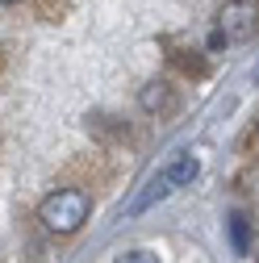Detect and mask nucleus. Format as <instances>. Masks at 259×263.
<instances>
[{"label":"nucleus","mask_w":259,"mask_h":263,"mask_svg":"<svg viewBox=\"0 0 259 263\" xmlns=\"http://www.w3.org/2000/svg\"><path fill=\"white\" fill-rule=\"evenodd\" d=\"M255 84H259V67H255Z\"/></svg>","instance_id":"nucleus-8"},{"label":"nucleus","mask_w":259,"mask_h":263,"mask_svg":"<svg viewBox=\"0 0 259 263\" xmlns=\"http://www.w3.org/2000/svg\"><path fill=\"white\" fill-rule=\"evenodd\" d=\"M259 34V5L255 0H226L217 9V34L221 46H243Z\"/></svg>","instance_id":"nucleus-3"},{"label":"nucleus","mask_w":259,"mask_h":263,"mask_svg":"<svg viewBox=\"0 0 259 263\" xmlns=\"http://www.w3.org/2000/svg\"><path fill=\"white\" fill-rule=\"evenodd\" d=\"M201 176V159L197 155H180L176 163H168L159 176H151L146 184H142V192L134 196V201L125 205V217H138V213H146L151 205H159V201H168V196L176 192V188H184V184H192Z\"/></svg>","instance_id":"nucleus-1"},{"label":"nucleus","mask_w":259,"mask_h":263,"mask_svg":"<svg viewBox=\"0 0 259 263\" xmlns=\"http://www.w3.org/2000/svg\"><path fill=\"white\" fill-rule=\"evenodd\" d=\"M88 213H92V201H88L84 188H59V192H50L38 205V221L50 230V234H76V230L88 221Z\"/></svg>","instance_id":"nucleus-2"},{"label":"nucleus","mask_w":259,"mask_h":263,"mask_svg":"<svg viewBox=\"0 0 259 263\" xmlns=\"http://www.w3.org/2000/svg\"><path fill=\"white\" fill-rule=\"evenodd\" d=\"M113 263H159V255H151V251H125V255H117Z\"/></svg>","instance_id":"nucleus-6"},{"label":"nucleus","mask_w":259,"mask_h":263,"mask_svg":"<svg viewBox=\"0 0 259 263\" xmlns=\"http://www.w3.org/2000/svg\"><path fill=\"white\" fill-rule=\"evenodd\" d=\"M230 242H234V251L238 255H251V217L247 213H230Z\"/></svg>","instance_id":"nucleus-5"},{"label":"nucleus","mask_w":259,"mask_h":263,"mask_svg":"<svg viewBox=\"0 0 259 263\" xmlns=\"http://www.w3.org/2000/svg\"><path fill=\"white\" fill-rule=\"evenodd\" d=\"M138 105H142V113H151V117H163V113L176 109V88H172L168 80H151V84L138 92Z\"/></svg>","instance_id":"nucleus-4"},{"label":"nucleus","mask_w":259,"mask_h":263,"mask_svg":"<svg viewBox=\"0 0 259 263\" xmlns=\"http://www.w3.org/2000/svg\"><path fill=\"white\" fill-rule=\"evenodd\" d=\"M0 5H17V0H0Z\"/></svg>","instance_id":"nucleus-7"},{"label":"nucleus","mask_w":259,"mask_h":263,"mask_svg":"<svg viewBox=\"0 0 259 263\" xmlns=\"http://www.w3.org/2000/svg\"><path fill=\"white\" fill-rule=\"evenodd\" d=\"M255 138H259V129H255Z\"/></svg>","instance_id":"nucleus-9"}]
</instances>
